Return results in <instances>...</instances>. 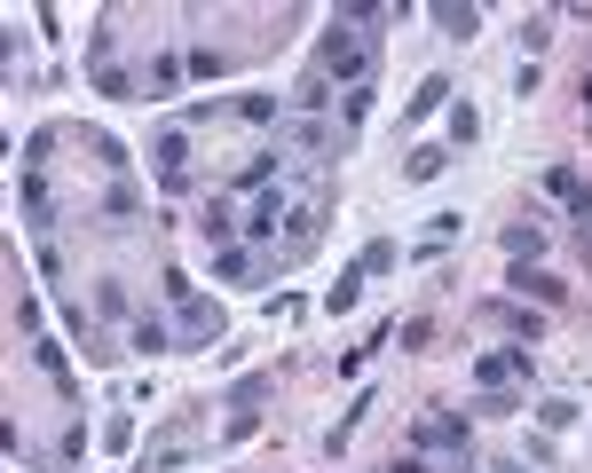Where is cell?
<instances>
[{
    "mask_svg": "<svg viewBox=\"0 0 592 473\" xmlns=\"http://www.w3.org/2000/svg\"><path fill=\"white\" fill-rule=\"evenodd\" d=\"M395 340H403V348H435V316H403V324H395Z\"/></svg>",
    "mask_w": 592,
    "mask_h": 473,
    "instance_id": "obj_33",
    "label": "cell"
},
{
    "mask_svg": "<svg viewBox=\"0 0 592 473\" xmlns=\"http://www.w3.org/2000/svg\"><path fill=\"white\" fill-rule=\"evenodd\" d=\"M467 442H474L467 411H443V402H435V411H419V419H411V450H419V458H435V450L467 458Z\"/></svg>",
    "mask_w": 592,
    "mask_h": 473,
    "instance_id": "obj_3",
    "label": "cell"
},
{
    "mask_svg": "<svg viewBox=\"0 0 592 473\" xmlns=\"http://www.w3.org/2000/svg\"><path fill=\"white\" fill-rule=\"evenodd\" d=\"M426 16H435L443 40H474V32H482V9H474V0H435Z\"/></svg>",
    "mask_w": 592,
    "mask_h": 473,
    "instance_id": "obj_14",
    "label": "cell"
},
{
    "mask_svg": "<svg viewBox=\"0 0 592 473\" xmlns=\"http://www.w3.org/2000/svg\"><path fill=\"white\" fill-rule=\"evenodd\" d=\"M221 72H229L221 48H190V80H221Z\"/></svg>",
    "mask_w": 592,
    "mask_h": 473,
    "instance_id": "obj_34",
    "label": "cell"
},
{
    "mask_svg": "<svg viewBox=\"0 0 592 473\" xmlns=\"http://www.w3.org/2000/svg\"><path fill=\"white\" fill-rule=\"evenodd\" d=\"M150 174L167 182V190H190V126L182 119L150 134Z\"/></svg>",
    "mask_w": 592,
    "mask_h": 473,
    "instance_id": "obj_5",
    "label": "cell"
},
{
    "mask_svg": "<svg viewBox=\"0 0 592 473\" xmlns=\"http://www.w3.org/2000/svg\"><path fill=\"white\" fill-rule=\"evenodd\" d=\"M521 48H530V56L553 48V16H521Z\"/></svg>",
    "mask_w": 592,
    "mask_h": 473,
    "instance_id": "obj_39",
    "label": "cell"
},
{
    "mask_svg": "<svg viewBox=\"0 0 592 473\" xmlns=\"http://www.w3.org/2000/svg\"><path fill=\"white\" fill-rule=\"evenodd\" d=\"M372 119V87H340V134H355Z\"/></svg>",
    "mask_w": 592,
    "mask_h": 473,
    "instance_id": "obj_29",
    "label": "cell"
},
{
    "mask_svg": "<svg viewBox=\"0 0 592 473\" xmlns=\"http://www.w3.org/2000/svg\"><path fill=\"white\" fill-rule=\"evenodd\" d=\"M506 253H514V260H537V253H545V221H537V214H530V221H506Z\"/></svg>",
    "mask_w": 592,
    "mask_h": 473,
    "instance_id": "obj_21",
    "label": "cell"
},
{
    "mask_svg": "<svg viewBox=\"0 0 592 473\" xmlns=\"http://www.w3.org/2000/svg\"><path fill=\"white\" fill-rule=\"evenodd\" d=\"M104 214H111V221H135V214H143V190H135V182L119 174V182L104 190Z\"/></svg>",
    "mask_w": 592,
    "mask_h": 473,
    "instance_id": "obj_28",
    "label": "cell"
},
{
    "mask_svg": "<svg viewBox=\"0 0 592 473\" xmlns=\"http://www.w3.org/2000/svg\"><path fill=\"white\" fill-rule=\"evenodd\" d=\"M16 214H24L32 237H56V190H48V174H24L16 182Z\"/></svg>",
    "mask_w": 592,
    "mask_h": 473,
    "instance_id": "obj_9",
    "label": "cell"
},
{
    "mask_svg": "<svg viewBox=\"0 0 592 473\" xmlns=\"http://www.w3.org/2000/svg\"><path fill=\"white\" fill-rule=\"evenodd\" d=\"M482 134V111L474 104H450V143H474Z\"/></svg>",
    "mask_w": 592,
    "mask_h": 473,
    "instance_id": "obj_35",
    "label": "cell"
},
{
    "mask_svg": "<svg viewBox=\"0 0 592 473\" xmlns=\"http://www.w3.org/2000/svg\"><path fill=\"white\" fill-rule=\"evenodd\" d=\"M537 419L561 434V426H577V402H569V395H553V402H537Z\"/></svg>",
    "mask_w": 592,
    "mask_h": 473,
    "instance_id": "obj_38",
    "label": "cell"
},
{
    "mask_svg": "<svg viewBox=\"0 0 592 473\" xmlns=\"http://www.w3.org/2000/svg\"><path fill=\"white\" fill-rule=\"evenodd\" d=\"M372 411H379V402H372V395H355V402H348V411H340V426H333V434H324V450H333V458H340V450H348V434H355V426H364Z\"/></svg>",
    "mask_w": 592,
    "mask_h": 473,
    "instance_id": "obj_23",
    "label": "cell"
},
{
    "mask_svg": "<svg viewBox=\"0 0 592 473\" xmlns=\"http://www.w3.org/2000/svg\"><path fill=\"white\" fill-rule=\"evenodd\" d=\"M458 229H467V214H426V253H443Z\"/></svg>",
    "mask_w": 592,
    "mask_h": 473,
    "instance_id": "obj_30",
    "label": "cell"
},
{
    "mask_svg": "<svg viewBox=\"0 0 592 473\" xmlns=\"http://www.w3.org/2000/svg\"><path fill=\"white\" fill-rule=\"evenodd\" d=\"M387 473H435V465H426V458H419V450H411V458H395V465H387Z\"/></svg>",
    "mask_w": 592,
    "mask_h": 473,
    "instance_id": "obj_42",
    "label": "cell"
},
{
    "mask_svg": "<svg viewBox=\"0 0 592 473\" xmlns=\"http://www.w3.org/2000/svg\"><path fill=\"white\" fill-rule=\"evenodd\" d=\"M506 473H521V465H506Z\"/></svg>",
    "mask_w": 592,
    "mask_h": 473,
    "instance_id": "obj_46",
    "label": "cell"
},
{
    "mask_svg": "<svg viewBox=\"0 0 592 473\" xmlns=\"http://www.w3.org/2000/svg\"><path fill=\"white\" fill-rule=\"evenodd\" d=\"M333 104H340V87H333V80H324L316 63H309V72L292 80V119H324V111H333Z\"/></svg>",
    "mask_w": 592,
    "mask_h": 473,
    "instance_id": "obj_10",
    "label": "cell"
},
{
    "mask_svg": "<svg viewBox=\"0 0 592 473\" xmlns=\"http://www.w3.org/2000/svg\"><path fill=\"white\" fill-rule=\"evenodd\" d=\"M530 371H537V348H490V355H474V387H514Z\"/></svg>",
    "mask_w": 592,
    "mask_h": 473,
    "instance_id": "obj_8",
    "label": "cell"
},
{
    "mask_svg": "<svg viewBox=\"0 0 592 473\" xmlns=\"http://www.w3.org/2000/svg\"><path fill=\"white\" fill-rule=\"evenodd\" d=\"M443 174H450V150H435V143H419L403 158V182H443Z\"/></svg>",
    "mask_w": 592,
    "mask_h": 473,
    "instance_id": "obj_20",
    "label": "cell"
},
{
    "mask_svg": "<svg viewBox=\"0 0 592 473\" xmlns=\"http://www.w3.org/2000/svg\"><path fill=\"white\" fill-rule=\"evenodd\" d=\"M95 95H111V104H126V95H143V80L126 72V63H104V72H95Z\"/></svg>",
    "mask_w": 592,
    "mask_h": 473,
    "instance_id": "obj_27",
    "label": "cell"
},
{
    "mask_svg": "<svg viewBox=\"0 0 592 473\" xmlns=\"http://www.w3.org/2000/svg\"><path fill=\"white\" fill-rule=\"evenodd\" d=\"M435 111H450V80H443V72H426V80L403 95V119H435Z\"/></svg>",
    "mask_w": 592,
    "mask_h": 473,
    "instance_id": "obj_17",
    "label": "cell"
},
{
    "mask_svg": "<svg viewBox=\"0 0 592 473\" xmlns=\"http://www.w3.org/2000/svg\"><path fill=\"white\" fill-rule=\"evenodd\" d=\"M126 348H135V355H182L174 324L158 316V308H143V316H135V331H126Z\"/></svg>",
    "mask_w": 592,
    "mask_h": 473,
    "instance_id": "obj_13",
    "label": "cell"
},
{
    "mask_svg": "<svg viewBox=\"0 0 592 473\" xmlns=\"http://www.w3.org/2000/svg\"><path fill=\"white\" fill-rule=\"evenodd\" d=\"M545 197H553V206H569L577 221L592 214V182L577 174V166H545Z\"/></svg>",
    "mask_w": 592,
    "mask_h": 473,
    "instance_id": "obj_12",
    "label": "cell"
},
{
    "mask_svg": "<svg viewBox=\"0 0 592 473\" xmlns=\"http://www.w3.org/2000/svg\"><path fill=\"white\" fill-rule=\"evenodd\" d=\"M56 143H63V126H32V134H24V174H48Z\"/></svg>",
    "mask_w": 592,
    "mask_h": 473,
    "instance_id": "obj_22",
    "label": "cell"
},
{
    "mask_svg": "<svg viewBox=\"0 0 592 473\" xmlns=\"http://www.w3.org/2000/svg\"><path fill=\"white\" fill-rule=\"evenodd\" d=\"M95 308H104V316H143V308H135V292H126L119 277H95Z\"/></svg>",
    "mask_w": 592,
    "mask_h": 473,
    "instance_id": "obj_26",
    "label": "cell"
},
{
    "mask_svg": "<svg viewBox=\"0 0 592 473\" xmlns=\"http://www.w3.org/2000/svg\"><path fill=\"white\" fill-rule=\"evenodd\" d=\"M87 458V419H72L63 426V442H56V465H80Z\"/></svg>",
    "mask_w": 592,
    "mask_h": 473,
    "instance_id": "obj_32",
    "label": "cell"
},
{
    "mask_svg": "<svg viewBox=\"0 0 592 473\" xmlns=\"http://www.w3.org/2000/svg\"><path fill=\"white\" fill-rule=\"evenodd\" d=\"M214 277L221 284H253V277H269V253H261V245H221L214 253Z\"/></svg>",
    "mask_w": 592,
    "mask_h": 473,
    "instance_id": "obj_11",
    "label": "cell"
},
{
    "mask_svg": "<svg viewBox=\"0 0 592 473\" xmlns=\"http://www.w3.org/2000/svg\"><path fill=\"white\" fill-rule=\"evenodd\" d=\"M285 214H292L285 182H277V190H261L253 206H245V237H238V245H261V253H269V245H277V229H285Z\"/></svg>",
    "mask_w": 592,
    "mask_h": 473,
    "instance_id": "obj_6",
    "label": "cell"
},
{
    "mask_svg": "<svg viewBox=\"0 0 592 473\" xmlns=\"http://www.w3.org/2000/svg\"><path fill=\"white\" fill-rule=\"evenodd\" d=\"M458 473H474V465H467V458H458Z\"/></svg>",
    "mask_w": 592,
    "mask_h": 473,
    "instance_id": "obj_45",
    "label": "cell"
},
{
    "mask_svg": "<svg viewBox=\"0 0 592 473\" xmlns=\"http://www.w3.org/2000/svg\"><path fill=\"white\" fill-rule=\"evenodd\" d=\"M316 72L333 87H372L379 72V24H364V9H340L316 40Z\"/></svg>",
    "mask_w": 592,
    "mask_h": 473,
    "instance_id": "obj_1",
    "label": "cell"
},
{
    "mask_svg": "<svg viewBox=\"0 0 592 473\" xmlns=\"http://www.w3.org/2000/svg\"><path fill=\"white\" fill-rule=\"evenodd\" d=\"M197 237H206L214 253H221V245H238V237H245V221L229 214V197H206V214H197Z\"/></svg>",
    "mask_w": 592,
    "mask_h": 473,
    "instance_id": "obj_15",
    "label": "cell"
},
{
    "mask_svg": "<svg viewBox=\"0 0 592 473\" xmlns=\"http://www.w3.org/2000/svg\"><path fill=\"white\" fill-rule=\"evenodd\" d=\"M506 292L514 300H537V308H561V300H569V284L553 277V268H537V260H514L506 268Z\"/></svg>",
    "mask_w": 592,
    "mask_h": 473,
    "instance_id": "obj_7",
    "label": "cell"
},
{
    "mask_svg": "<svg viewBox=\"0 0 592 473\" xmlns=\"http://www.w3.org/2000/svg\"><path fill=\"white\" fill-rule=\"evenodd\" d=\"M182 80H190V56H174V48H167V56H150V72H143V95H150V104H167V95H174Z\"/></svg>",
    "mask_w": 592,
    "mask_h": 473,
    "instance_id": "obj_16",
    "label": "cell"
},
{
    "mask_svg": "<svg viewBox=\"0 0 592 473\" xmlns=\"http://www.w3.org/2000/svg\"><path fill=\"white\" fill-rule=\"evenodd\" d=\"M355 300H364V268H340V284L324 292V316H348Z\"/></svg>",
    "mask_w": 592,
    "mask_h": 473,
    "instance_id": "obj_25",
    "label": "cell"
},
{
    "mask_svg": "<svg viewBox=\"0 0 592 473\" xmlns=\"http://www.w3.org/2000/svg\"><path fill=\"white\" fill-rule=\"evenodd\" d=\"M9 316H16L24 340H40V300H32V292H16V308H9Z\"/></svg>",
    "mask_w": 592,
    "mask_h": 473,
    "instance_id": "obj_37",
    "label": "cell"
},
{
    "mask_svg": "<svg viewBox=\"0 0 592 473\" xmlns=\"http://www.w3.org/2000/svg\"><path fill=\"white\" fill-rule=\"evenodd\" d=\"M584 111H592V72H584Z\"/></svg>",
    "mask_w": 592,
    "mask_h": 473,
    "instance_id": "obj_43",
    "label": "cell"
},
{
    "mask_svg": "<svg viewBox=\"0 0 592 473\" xmlns=\"http://www.w3.org/2000/svg\"><path fill=\"white\" fill-rule=\"evenodd\" d=\"M87 150H95V166H104L111 182L126 174V166H135V158H126V143H119V134H104V126H87Z\"/></svg>",
    "mask_w": 592,
    "mask_h": 473,
    "instance_id": "obj_19",
    "label": "cell"
},
{
    "mask_svg": "<svg viewBox=\"0 0 592 473\" xmlns=\"http://www.w3.org/2000/svg\"><path fill=\"white\" fill-rule=\"evenodd\" d=\"M395 260H403V245H395V237H372V245L355 253V268H364V277H395Z\"/></svg>",
    "mask_w": 592,
    "mask_h": 473,
    "instance_id": "obj_24",
    "label": "cell"
},
{
    "mask_svg": "<svg viewBox=\"0 0 592 473\" xmlns=\"http://www.w3.org/2000/svg\"><path fill=\"white\" fill-rule=\"evenodd\" d=\"M253 426H261V411H229V426H221V442H245Z\"/></svg>",
    "mask_w": 592,
    "mask_h": 473,
    "instance_id": "obj_41",
    "label": "cell"
},
{
    "mask_svg": "<svg viewBox=\"0 0 592 473\" xmlns=\"http://www.w3.org/2000/svg\"><path fill=\"white\" fill-rule=\"evenodd\" d=\"M584 253H592V214H584Z\"/></svg>",
    "mask_w": 592,
    "mask_h": 473,
    "instance_id": "obj_44",
    "label": "cell"
},
{
    "mask_svg": "<svg viewBox=\"0 0 592 473\" xmlns=\"http://www.w3.org/2000/svg\"><path fill=\"white\" fill-rule=\"evenodd\" d=\"M158 292H167V300H174V308H182V300H197V284L182 277V268H167V277H158Z\"/></svg>",
    "mask_w": 592,
    "mask_h": 473,
    "instance_id": "obj_40",
    "label": "cell"
},
{
    "mask_svg": "<svg viewBox=\"0 0 592 473\" xmlns=\"http://www.w3.org/2000/svg\"><path fill=\"white\" fill-rule=\"evenodd\" d=\"M474 324H482V331H506L514 348H537V340H545V316L530 308V300H514V292H506V300H474Z\"/></svg>",
    "mask_w": 592,
    "mask_h": 473,
    "instance_id": "obj_2",
    "label": "cell"
},
{
    "mask_svg": "<svg viewBox=\"0 0 592 473\" xmlns=\"http://www.w3.org/2000/svg\"><path fill=\"white\" fill-rule=\"evenodd\" d=\"M174 340H182V355H197V348H221L229 340V316H221V300H182L174 308Z\"/></svg>",
    "mask_w": 592,
    "mask_h": 473,
    "instance_id": "obj_4",
    "label": "cell"
},
{
    "mask_svg": "<svg viewBox=\"0 0 592 473\" xmlns=\"http://www.w3.org/2000/svg\"><path fill=\"white\" fill-rule=\"evenodd\" d=\"M269 395H277V371H261V379H238V387L221 395V411H261Z\"/></svg>",
    "mask_w": 592,
    "mask_h": 473,
    "instance_id": "obj_18",
    "label": "cell"
},
{
    "mask_svg": "<svg viewBox=\"0 0 592 473\" xmlns=\"http://www.w3.org/2000/svg\"><path fill=\"white\" fill-rule=\"evenodd\" d=\"M474 411H482V419H514V411H521V395H514V387H482Z\"/></svg>",
    "mask_w": 592,
    "mask_h": 473,
    "instance_id": "obj_31",
    "label": "cell"
},
{
    "mask_svg": "<svg viewBox=\"0 0 592 473\" xmlns=\"http://www.w3.org/2000/svg\"><path fill=\"white\" fill-rule=\"evenodd\" d=\"M104 450H135V419H126V411L104 419Z\"/></svg>",
    "mask_w": 592,
    "mask_h": 473,
    "instance_id": "obj_36",
    "label": "cell"
}]
</instances>
